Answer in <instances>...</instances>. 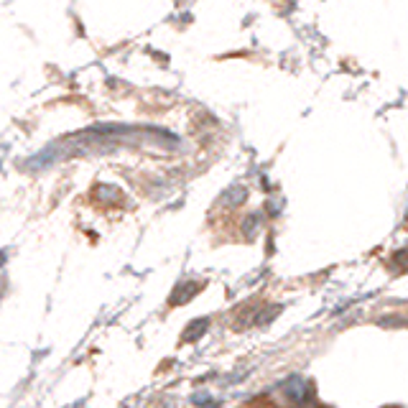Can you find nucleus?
<instances>
[{"label": "nucleus", "instance_id": "f257e3e1", "mask_svg": "<svg viewBox=\"0 0 408 408\" xmlns=\"http://www.w3.org/2000/svg\"><path fill=\"white\" fill-rule=\"evenodd\" d=\"M283 396L293 403V406H304V403H309V400L314 398V390H311V383L304 381V378H299V375H293V378H289V381L283 383Z\"/></svg>", "mask_w": 408, "mask_h": 408}, {"label": "nucleus", "instance_id": "f03ea898", "mask_svg": "<svg viewBox=\"0 0 408 408\" xmlns=\"http://www.w3.org/2000/svg\"><path fill=\"white\" fill-rule=\"evenodd\" d=\"M197 291H200V283H194V281L179 283L176 291H173V296H171V304L173 307H179V304H184V301H189Z\"/></svg>", "mask_w": 408, "mask_h": 408}, {"label": "nucleus", "instance_id": "7ed1b4c3", "mask_svg": "<svg viewBox=\"0 0 408 408\" xmlns=\"http://www.w3.org/2000/svg\"><path fill=\"white\" fill-rule=\"evenodd\" d=\"M207 324H209V319H197V322H191L189 324V329H187V335H184V339H197V337H202L204 335V329H207Z\"/></svg>", "mask_w": 408, "mask_h": 408}, {"label": "nucleus", "instance_id": "20e7f679", "mask_svg": "<svg viewBox=\"0 0 408 408\" xmlns=\"http://www.w3.org/2000/svg\"><path fill=\"white\" fill-rule=\"evenodd\" d=\"M245 197H248V189H245V187H232V189L225 194V202H230V204H243Z\"/></svg>", "mask_w": 408, "mask_h": 408}, {"label": "nucleus", "instance_id": "39448f33", "mask_svg": "<svg viewBox=\"0 0 408 408\" xmlns=\"http://www.w3.org/2000/svg\"><path fill=\"white\" fill-rule=\"evenodd\" d=\"M255 230H261V217H258V215H250V217L245 219L243 232H245L248 237H253V235H255Z\"/></svg>", "mask_w": 408, "mask_h": 408}, {"label": "nucleus", "instance_id": "423d86ee", "mask_svg": "<svg viewBox=\"0 0 408 408\" xmlns=\"http://www.w3.org/2000/svg\"><path fill=\"white\" fill-rule=\"evenodd\" d=\"M194 403H200V406H212V398H209L207 393H200V396H194Z\"/></svg>", "mask_w": 408, "mask_h": 408}]
</instances>
